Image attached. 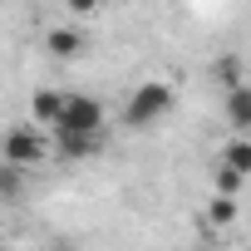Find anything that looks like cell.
<instances>
[{
    "instance_id": "obj_5",
    "label": "cell",
    "mask_w": 251,
    "mask_h": 251,
    "mask_svg": "<svg viewBox=\"0 0 251 251\" xmlns=\"http://www.w3.org/2000/svg\"><path fill=\"white\" fill-rule=\"evenodd\" d=\"M222 113H226V123L236 133H251V84L246 79L231 84V89H222Z\"/></svg>"
},
{
    "instance_id": "obj_3",
    "label": "cell",
    "mask_w": 251,
    "mask_h": 251,
    "mask_svg": "<svg viewBox=\"0 0 251 251\" xmlns=\"http://www.w3.org/2000/svg\"><path fill=\"white\" fill-rule=\"evenodd\" d=\"M50 158V138L35 128V123H15V128H5V138H0V163L10 168H40Z\"/></svg>"
},
{
    "instance_id": "obj_9",
    "label": "cell",
    "mask_w": 251,
    "mask_h": 251,
    "mask_svg": "<svg viewBox=\"0 0 251 251\" xmlns=\"http://www.w3.org/2000/svg\"><path fill=\"white\" fill-rule=\"evenodd\" d=\"M231 222H236V197H222L217 192L207 202V226H231Z\"/></svg>"
},
{
    "instance_id": "obj_2",
    "label": "cell",
    "mask_w": 251,
    "mask_h": 251,
    "mask_svg": "<svg viewBox=\"0 0 251 251\" xmlns=\"http://www.w3.org/2000/svg\"><path fill=\"white\" fill-rule=\"evenodd\" d=\"M50 128H54V133H99V128H103V103H99L94 94L64 89V94H59V113H54Z\"/></svg>"
},
{
    "instance_id": "obj_8",
    "label": "cell",
    "mask_w": 251,
    "mask_h": 251,
    "mask_svg": "<svg viewBox=\"0 0 251 251\" xmlns=\"http://www.w3.org/2000/svg\"><path fill=\"white\" fill-rule=\"evenodd\" d=\"M59 94H64V89H35V94H30V118H35V123H54Z\"/></svg>"
},
{
    "instance_id": "obj_7",
    "label": "cell",
    "mask_w": 251,
    "mask_h": 251,
    "mask_svg": "<svg viewBox=\"0 0 251 251\" xmlns=\"http://www.w3.org/2000/svg\"><path fill=\"white\" fill-rule=\"evenodd\" d=\"M222 163H226V168H236L241 177H251V133H236V138H226V148H222Z\"/></svg>"
},
{
    "instance_id": "obj_1",
    "label": "cell",
    "mask_w": 251,
    "mask_h": 251,
    "mask_svg": "<svg viewBox=\"0 0 251 251\" xmlns=\"http://www.w3.org/2000/svg\"><path fill=\"white\" fill-rule=\"evenodd\" d=\"M173 103H177L173 84H163V79H143L128 99H123V123H128V128H148V123H158V118L173 113Z\"/></svg>"
},
{
    "instance_id": "obj_11",
    "label": "cell",
    "mask_w": 251,
    "mask_h": 251,
    "mask_svg": "<svg viewBox=\"0 0 251 251\" xmlns=\"http://www.w3.org/2000/svg\"><path fill=\"white\" fill-rule=\"evenodd\" d=\"M241 182H246V177H241L236 168H226V163H217V173H212V187H217L222 197H236V192H241Z\"/></svg>"
},
{
    "instance_id": "obj_14",
    "label": "cell",
    "mask_w": 251,
    "mask_h": 251,
    "mask_svg": "<svg viewBox=\"0 0 251 251\" xmlns=\"http://www.w3.org/2000/svg\"><path fill=\"white\" fill-rule=\"evenodd\" d=\"M197 251H217V246H197Z\"/></svg>"
},
{
    "instance_id": "obj_13",
    "label": "cell",
    "mask_w": 251,
    "mask_h": 251,
    "mask_svg": "<svg viewBox=\"0 0 251 251\" xmlns=\"http://www.w3.org/2000/svg\"><path fill=\"white\" fill-rule=\"evenodd\" d=\"M64 10H69V15H94L99 0H64Z\"/></svg>"
},
{
    "instance_id": "obj_12",
    "label": "cell",
    "mask_w": 251,
    "mask_h": 251,
    "mask_svg": "<svg viewBox=\"0 0 251 251\" xmlns=\"http://www.w3.org/2000/svg\"><path fill=\"white\" fill-rule=\"evenodd\" d=\"M15 192H20V168L0 163V197H15Z\"/></svg>"
},
{
    "instance_id": "obj_6",
    "label": "cell",
    "mask_w": 251,
    "mask_h": 251,
    "mask_svg": "<svg viewBox=\"0 0 251 251\" xmlns=\"http://www.w3.org/2000/svg\"><path fill=\"white\" fill-rule=\"evenodd\" d=\"M54 148L79 163V158H94L99 153V133H54Z\"/></svg>"
},
{
    "instance_id": "obj_4",
    "label": "cell",
    "mask_w": 251,
    "mask_h": 251,
    "mask_svg": "<svg viewBox=\"0 0 251 251\" xmlns=\"http://www.w3.org/2000/svg\"><path fill=\"white\" fill-rule=\"evenodd\" d=\"M84 45H89V40H84L79 25H50V30H45V54H50V59H79Z\"/></svg>"
},
{
    "instance_id": "obj_10",
    "label": "cell",
    "mask_w": 251,
    "mask_h": 251,
    "mask_svg": "<svg viewBox=\"0 0 251 251\" xmlns=\"http://www.w3.org/2000/svg\"><path fill=\"white\" fill-rule=\"evenodd\" d=\"M212 79H217L222 89H231V84H241V79H246V74H241V59H236V54H222V59L212 64Z\"/></svg>"
}]
</instances>
